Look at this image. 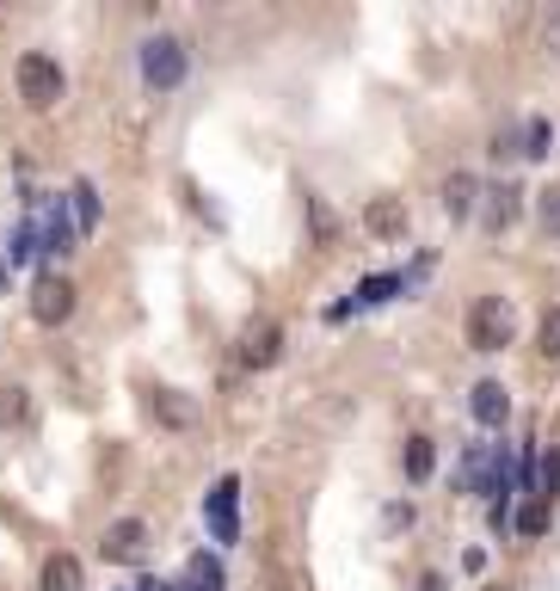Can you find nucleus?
<instances>
[{
    "label": "nucleus",
    "instance_id": "nucleus-1",
    "mask_svg": "<svg viewBox=\"0 0 560 591\" xmlns=\"http://www.w3.org/2000/svg\"><path fill=\"white\" fill-rule=\"evenodd\" d=\"M13 87H19V105L25 111H56L63 105V68L49 49H25L13 68Z\"/></svg>",
    "mask_w": 560,
    "mask_h": 591
},
{
    "label": "nucleus",
    "instance_id": "nucleus-2",
    "mask_svg": "<svg viewBox=\"0 0 560 591\" xmlns=\"http://www.w3.org/2000/svg\"><path fill=\"white\" fill-rule=\"evenodd\" d=\"M136 63H142V87H148V93H172V87H186V75H191V49L160 32L136 49Z\"/></svg>",
    "mask_w": 560,
    "mask_h": 591
},
{
    "label": "nucleus",
    "instance_id": "nucleus-3",
    "mask_svg": "<svg viewBox=\"0 0 560 591\" xmlns=\"http://www.w3.org/2000/svg\"><path fill=\"white\" fill-rule=\"evenodd\" d=\"M512 339H517L512 296H481V302L468 309V345H474V352H505Z\"/></svg>",
    "mask_w": 560,
    "mask_h": 591
},
{
    "label": "nucleus",
    "instance_id": "nucleus-4",
    "mask_svg": "<svg viewBox=\"0 0 560 591\" xmlns=\"http://www.w3.org/2000/svg\"><path fill=\"white\" fill-rule=\"evenodd\" d=\"M75 278H63V271H37L32 283V321L37 327H68L75 321Z\"/></svg>",
    "mask_w": 560,
    "mask_h": 591
},
{
    "label": "nucleus",
    "instance_id": "nucleus-5",
    "mask_svg": "<svg viewBox=\"0 0 560 591\" xmlns=\"http://www.w3.org/2000/svg\"><path fill=\"white\" fill-rule=\"evenodd\" d=\"M203 517H210V536H216V548L240 543V481H234V475H222V481L210 487V499H203Z\"/></svg>",
    "mask_w": 560,
    "mask_h": 591
},
{
    "label": "nucleus",
    "instance_id": "nucleus-6",
    "mask_svg": "<svg viewBox=\"0 0 560 591\" xmlns=\"http://www.w3.org/2000/svg\"><path fill=\"white\" fill-rule=\"evenodd\" d=\"M234 358H240V370H271V364L283 358V321H271V314L247 321V333H240V345H234Z\"/></svg>",
    "mask_w": 560,
    "mask_h": 591
},
{
    "label": "nucleus",
    "instance_id": "nucleus-7",
    "mask_svg": "<svg viewBox=\"0 0 560 591\" xmlns=\"http://www.w3.org/2000/svg\"><path fill=\"white\" fill-rule=\"evenodd\" d=\"M148 413H155L160 432H191L198 425V401L179 389H148Z\"/></svg>",
    "mask_w": 560,
    "mask_h": 591
},
{
    "label": "nucleus",
    "instance_id": "nucleus-8",
    "mask_svg": "<svg viewBox=\"0 0 560 591\" xmlns=\"http://www.w3.org/2000/svg\"><path fill=\"white\" fill-rule=\"evenodd\" d=\"M481 222H486V234H505L512 228L517 216H524V186H512V179H505V186H493V191H481Z\"/></svg>",
    "mask_w": 560,
    "mask_h": 591
},
{
    "label": "nucleus",
    "instance_id": "nucleus-9",
    "mask_svg": "<svg viewBox=\"0 0 560 591\" xmlns=\"http://www.w3.org/2000/svg\"><path fill=\"white\" fill-rule=\"evenodd\" d=\"M468 413H474L486 432H499V425L512 420V394H505V382H474V389H468Z\"/></svg>",
    "mask_w": 560,
    "mask_h": 591
},
{
    "label": "nucleus",
    "instance_id": "nucleus-10",
    "mask_svg": "<svg viewBox=\"0 0 560 591\" xmlns=\"http://www.w3.org/2000/svg\"><path fill=\"white\" fill-rule=\"evenodd\" d=\"M142 543H148V524H142V517H124V524H111V529H105L99 555H105V560H136Z\"/></svg>",
    "mask_w": 560,
    "mask_h": 591
},
{
    "label": "nucleus",
    "instance_id": "nucleus-11",
    "mask_svg": "<svg viewBox=\"0 0 560 591\" xmlns=\"http://www.w3.org/2000/svg\"><path fill=\"white\" fill-rule=\"evenodd\" d=\"M363 228H370L376 241H401L406 234V203L401 198H376L370 210H363Z\"/></svg>",
    "mask_w": 560,
    "mask_h": 591
},
{
    "label": "nucleus",
    "instance_id": "nucleus-12",
    "mask_svg": "<svg viewBox=\"0 0 560 591\" xmlns=\"http://www.w3.org/2000/svg\"><path fill=\"white\" fill-rule=\"evenodd\" d=\"M80 586H87V573H80V560L68 548H56L44 560V573H37V591H80Z\"/></svg>",
    "mask_w": 560,
    "mask_h": 591
},
{
    "label": "nucleus",
    "instance_id": "nucleus-13",
    "mask_svg": "<svg viewBox=\"0 0 560 591\" xmlns=\"http://www.w3.org/2000/svg\"><path fill=\"white\" fill-rule=\"evenodd\" d=\"M474 198H481V179H474V172H450V179H444V210H450L456 222L474 216Z\"/></svg>",
    "mask_w": 560,
    "mask_h": 591
},
{
    "label": "nucleus",
    "instance_id": "nucleus-14",
    "mask_svg": "<svg viewBox=\"0 0 560 591\" xmlns=\"http://www.w3.org/2000/svg\"><path fill=\"white\" fill-rule=\"evenodd\" d=\"M68 210H75V234H93L99 228V186L93 179H75V191H68Z\"/></svg>",
    "mask_w": 560,
    "mask_h": 591
},
{
    "label": "nucleus",
    "instance_id": "nucleus-15",
    "mask_svg": "<svg viewBox=\"0 0 560 591\" xmlns=\"http://www.w3.org/2000/svg\"><path fill=\"white\" fill-rule=\"evenodd\" d=\"M75 241H80L75 222H68L63 210H56V203H44V247L56 253V259H68V253H75Z\"/></svg>",
    "mask_w": 560,
    "mask_h": 591
},
{
    "label": "nucleus",
    "instance_id": "nucleus-16",
    "mask_svg": "<svg viewBox=\"0 0 560 591\" xmlns=\"http://www.w3.org/2000/svg\"><path fill=\"white\" fill-rule=\"evenodd\" d=\"M401 468H406V481H432V468H437V444H432V437H406Z\"/></svg>",
    "mask_w": 560,
    "mask_h": 591
},
{
    "label": "nucleus",
    "instance_id": "nucleus-17",
    "mask_svg": "<svg viewBox=\"0 0 560 591\" xmlns=\"http://www.w3.org/2000/svg\"><path fill=\"white\" fill-rule=\"evenodd\" d=\"M309 234H314V247H333V241H339V210H333L327 198H309Z\"/></svg>",
    "mask_w": 560,
    "mask_h": 591
},
{
    "label": "nucleus",
    "instance_id": "nucleus-18",
    "mask_svg": "<svg viewBox=\"0 0 560 591\" xmlns=\"http://www.w3.org/2000/svg\"><path fill=\"white\" fill-rule=\"evenodd\" d=\"M25 420H32V394L19 389V382H7L0 389V432H19Z\"/></svg>",
    "mask_w": 560,
    "mask_h": 591
},
{
    "label": "nucleus",
    "instance_id": "nucleus-19",
    "mask_svg": "<svg viewBox=\"0 0 560 591\" xmlns=\"http://www.w3.org/2000/svg\"><path fill=\"white\" fill-rule=\"evenodd\" d=\"M186 579H191L198 591H222V560H216V555H203V548H198V555L186 560Z\"/></svg>",
    "mask_w": 560,
    "mask_h": 591
},
{
    "label": "nucleus",
    "instance_id": "nucleus-20",
    "mask_svg": "<svg viewBox=\"0 0 560 591\" xmlns=\"http://www.w3.org/2000/svg\"><path fill=\"white\" fill-rule=\"evenodd\" d=\"M517 142H524V148H517V155L542 160V155H548V142H555V130H548V118H529V124L517 130Z\"/></svg>",
    "mask_w": 560,
    "mask_h": 591
},
{
    "label": "nucleus",
    "instance_id": "nucleus-21",
    "mask_svg": "<svg viewBox=\"0 0 560 591\" xmlns=\"http://www.w3.org/2000/svg\"><path fill=\"white\" fill-rule=\"evenodd\" d=\"M536 222H542L548 241H560V186H542V191H536Z\"/></svg>",
    "mask_w": 560,
    "mask_h": 591
},
{
    "label": "nucleus",
    "instance_id": "nucleus-22",
    "mask_svg": "<svg viewBox=\"0 0 560 591\" xmlns=\"http://www.w3.org/2000/svg\"><path fill=\"white\" fill-rule=\"evenodd\" d=\"M401 283H406V278H394V271H389V278H363V283H358V309H376V302H389Z\"/></svg>",
    "mask_w": 560,
    "mask_h": 591
},
{
    "label": "nucleus",
    "instance_id": "nucleus-23",
    "mask_svg": "<svg viewBox=\"0 0 560 591\" xmlns=\"http://www.w3.org/2000/svg\"><path fill=\"white\" fill-rule=\"evenodd\" d=\"M555 493H560V450H548V456H542V481H536V499L548 505Z\"/></svg>",
    "mask_w": 560,
    "mask_h": 591
},
{
    "label": "nucleus",
    "instance_id": "nucleus-24",
    "mask_svg": "<svg viewBox=\"0 0 560 591\" xmlns=\"http://www.w3.org/2000/svg\"><path fill=\"white\" fill-rule=\"evenodd\" d=\"M542 358L560 364V302L548 309V321H542Z\"/></svg>",
    "mask_w": 560,
    "mask_h": 591
},
{
    "label": "nucleus",
    "instance_id": "nucleus-25",
    "mask_svg": "<svg viewBox=\"0 0 560 591\" xmlns=\"http://www.w3.org/2000/svg\"><path fill=\"white\" fill-rule=\"evenodd\" d=\"M517 529H524V536H542V529H548V505H542V499L517 512Z\"/></svg>",
    "mask_w": 560,
    "mask_h": 591
},
{
    "label": "nucleus",
    "instance_id": "nucleus-26",
    "mask_svg": "<svg viewBox=\"0 0 560 591\" xmlns=\"http://www.w3.org/2000/svg\"><path fill=\"white\" fill-rule=\"evenodd\" d=\"M32 253H37V228H32V222H19V228H13V259L25 265Z\"/></svg>",
    "mask_w": 560,
    "mask_h": 591
},
{
    "label": "nucleus",
    "instance_id": "nucleus-27",
    "mask_svg": "<svg viewBox=\"0 0 560 591\" xmlns=\"http://www.w3.org/2000/svg\"><path fill=\"white\" fill-rule=\"evenodd\" d=\"M517 155V130H499L493 136V160H512Z\"/></svg>",
    "mask_w": 560,
    "mask_h": 591
},
{
    "label": "nucleus",
    "instance_id": "nucleus-28",
    "mask_svg": "<svg viewBox=\"0 0 560 591\" xmlns=\"http://www.w3.org/2000/svg\"><path fill=\"white\" fill-rule=\"evenodd\" d=\"M419 591H450V586H444V573H425V579H419Z\"/></svg>",
    "mask_w": 560,
    "mask_h": 591
},
{
    "label": "nucleus",
    "instance_id": "nucleus-29",
    "mask_svg": "<svg viewBox=\"0 0 560 591\" xmlns=\"http://www.w3.org/2000/svg\"><path fill=\"white\" fill-rule=\"evenodd\" d=\"M548 49H560V13L548 19Z\"/></svg>",
    "mask_w": 560,
    "mask_h": 591
},
{
    "label": "nucleus",
    "instance_id": "nucleus-30",
    "mask_svg": "<svg viewBox=\"0 0 560 591\" xmlns=\"http://www.w3.org/2000/svg\"><path fill=\"white\" fill-rule=\"evenodd\" d=\"M0 283H7V265H0Z\"/></svg>",
    "mask_w": 560,
    "mask_h": 591
},
{
    "label": "nucleus",
    "instance_id": "nucleus-31",
    "mask_svg": "<svg viewBox=\"0 0 560 591\" xmlns=\"http://www.w3.org/2000/svg\"><path fill=\"white\" fill-rule=\"evenodd\" d=\"M493 591H512V586H493Z\"/></svg>",
    "mask_w": 560,
    "mask_h": 591
}]
</instances>
